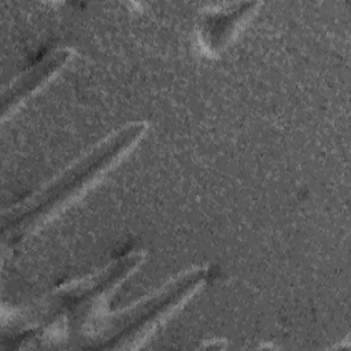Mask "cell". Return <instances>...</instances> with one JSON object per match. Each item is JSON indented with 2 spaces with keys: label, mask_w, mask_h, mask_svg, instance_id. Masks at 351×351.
<instances>
[{
  "label": "cell",
  "mask_w": 351,
  "mask_h": 351,
  "mask_svg": "<svg viewBox=\"0 0 351 351\" xmlns=\"http://www.w3.org/2000/svg\"><path fill=\"white\" fill-rule=\"evenodd\" d=\"M144 122H133L106 137L100 144L81 156L41 191L14 207L4 215V229L25 232L44 223L59 210L78 197L86 188L95 184L126 152L137 144L145 133Z\"/></svg>",
  "instance_id": "obj_1"
},
{
  "label": "cell",
  "mask_w": 351,
  "mask_h": 351,
  "mask_svg": "<svg viewBox=\"0 0 351 351\" xmlns=\"http://www.w3.org/2000/svg\"><path fill=\"white\" fill-rule=\"evenodd\" d=\"M206 276L204 269H195L181 274L178 278L169 282L155 295L147 298L140 306L133 307L122 314L121 322L125 329L117 335L115 343L111 347H132L136 339H141L151 333L162 317L170 314L174 307L181 304L185 298L200 287Z\"/></svg>",
  "instance_id": "obj_2"
},
{
  "label": "cell",
  "mask_w": 351,
  "mask_h": 351,
  "mask_svg": "<svg viewBox=\"0 0 351 351\" xmlns=\"http://www.w3.org/2000/svg\"><path fill=\"white\" fill-rule=\"evenodd\" d=\"M71 58L70 49H58L48 53L23 74H21L3 93V117L16 108L26 97L38 90Z\"/></svg>",
  "instance_id": "obj_3"
}]
</instances>
